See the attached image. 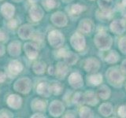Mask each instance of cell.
Returning a JSON list of instances; mask_svg holds the SVG:
<instances>
[{"mask_svg":"<svg viewBox=\"0 0 126 118\" xmlns=\"http://www.w3.org/2000/svg\"><path fill=\"white\" fill-rule=\"evenodd\" d=\"M14 117L13 113H11L10 110L6 109H2L0 110V118H10Z\"/></svg>","mask_w":126,"mask_h":118,"instance_id":"obj_35","label":"cell"},{"mask_svg":"<svg viewBox=\"0 0 126 118\" xmlns=\"http://www.w3.org/2000/svg\"><path fill=\"white\" fill-rule=\"evenodd\" d=\"M13 2H21L22 0H12Z\"/></svg>","mask_w":126,"mask_h":118,"instance_id":"obj_46","label":"cell"},{"mask_svg":"<svg viewBox=\"0 0 126 118\" xmlns=\"http://www.w3.org/2000/svg\"><path fill=\"white\" fill-rule=\"evenodd\" d=\"M80 117H93V113L89 108L86 106H83L80 109Z\"/></svg>","mask_w":126,"mask_h":118,"instance_id":"obj_33","label":"cell"},{"mask_svg":"<svg viewBox=\"0 0 126 118\" xmlns=\"http://www.w3.org/2000/svg\"><path fill=\"white\" fill-rule=\"evenodd\" d=\"M69 85L73 88H80L83 86V79L80 73H73L68 79Z\"/></svg>","mask_w":126,"mask_h":118,"instance_id":"obj_14","label":"cell"},{"mask_svg":"<svg viewBox=\"0 0 126 118\" xmlns=\"http://www.w3.org/2000/svg\"><path fill=\"white\" fill-rule=\"evenodd\" d=\"M29 16L33 21L37 22L41 21L42 18L43 17L44 11H43V8L40 6L37 5V4H33L29 10Z\"/></svg>","mask_w":126,"mask_h":118,"instance_id":"obj_10","label":"cell"},{"mask_svg":"<svg viewBox=\"0 0 126 118\" xmlns=\"http://www.w3.org/2000/svg\"><path fill=\"white\" fill-rule=\"evenodd\" d=\"M100 63L96 58H89L85 61L84 63V69L88 73H95L99 69Z\"/></svg>","mask_w":126,"mask_h":118,"instance_id":"obj_12","label":"cell"},{"mask_svg":"<svg viewBox=\"0 0 126 118\" xmlns=\"http://www.w3.org/2000/svg\"><path fill=\"white\" fill-rule=\"evenodd\" d=\"M98 95L100 98L103 100L107 99L110 98V90L107 86L102 85L101 86V88H98Z\"/></svg>","mask_w":126,"mask_h":118,"instance_id":"obj_27","label":"cell"},{"mask_svg":"<svg viewBox=\"0 0 126 118\" xmlns=\"http://www.w3.org/2000/svg\"><path fill=\"white\" fill-rule=\"evenodd\" d=\"M94 43L96 45L97 48L101 50H106L110 48L113 40L110 35L101 31L94 35Z\"/></svg>","mask_w":126,"mask_h":118,"instance_id":"obj_1","label":"cell"},{"mask_svg":"<svg viewBox=\"0 0 126 118\" xmlns=\"http://www.w3.org/2000/svg\"><path fill=\"white\" fill-rule=\"evenodd\" d=\"M7 52L12 57L19 56L21 53V44L19 41L11 42L7 46Z\"/></svg>","mask_w":126,"mask_h":118,"instance_id":"obj_15","label":"cell"},{"mask_svg":"<svg viewBox=\"0 0 126 118\" xmlns=\"http://www.w3.org/2000/svg\"><path fill=\"white\" fill-rule=\"evenodd\" d=\"M36 92L39 95L42 97L48 98L51 94L50 92V84H48L46 82H41L37 85L36 88Z\"/></svg>","mask_w":126,"mask_h":118,"instance_id":"obj_19","label":"cell"},{"mask_svg":"<svg viewBox=\"0 0 126 118\" xmlns=\"http://www.w3.org/2000/svg\"><path fill=\"white\" fill-rule=\"evenodd\" d=\"M0 13L6 19H12L15 14V7L13 4L5 2L0 6Z\"/></svg>","mask_w":126,"mask_h":118,"instance_id":"obj_11","label":"cell"},{"mask_svg":"<svg viewBox=\"0 0 126 118\" xmlns=\"http://www.w3.org/2000/svg\"><path fill=\"white\" fill-rule=\"evenodd\" d=\"M6 103L8 106L14 109H18L22 105V98L18 94H12L8 96L6 99Z\"/></svg>","mask_w":126,"mask_h":118,"instance_id":"obj_13","label":"cell"},{"mask_svg":"<svg viewBox=\"0 0 126 118\" xmlns=\"http://www.w3.org/2000/svg\"><path fill=\"white\" fill-rule=\"evenodd\" d=\"M37 117H45L44 115H43V113H35L33 114L32 116H31V118H37Z\"/></svg>","mask_w":126,"mask_h":118,"instance_id":"obj_44","label":"cell"},{"mask_svg":"<svg viewBox=\"0 0 126 118\" xmlns=\"http://www.w3.org/2000/svg\"><path fill=\"white\" fill-rule=\"evenodd\" d=\"M70 44L74 50L77 51L83 50L86 45L84 35L79 32H75L70 38Z\"/></svg>","mask_w":126,"mask_h":118,"instance_id":"obj_5","label":"cell"},{"mask_svg":"<svg viewBox=\"0 0 126 118\" xmlns=\"http://www.w3.org/2000/svg\"><path fill=\"white\" fill-rule=\"evenodd\" d=\"M9 36H8V34L6 33V31H5L2 29H0V43L2 42H6Z\"/></svg>","mask_w":126,"mask_h":118,"instance_id":"obj_37","label":"cell"},{"mask_svg":"<svg viewBox=\"0 0 126 118\" xmlns=\"http://www.w3.org/2000/svg\"><path fill=\"white\" fill-rule=\"evenodd\" d=\"M63 58H64L65 62L68 65H73L76 64L78 61V56L75 53L71 52V51L66 52V54H65V56L63 57Z\"/></svg>","mask_w":126,"mask_h":118,"instance_id":"obj_23","label":"cell"},{"mask_svg":"<svg viewBox=\"0 0 126 118\" xmlns=\"http://www.w3.org/2000/svg\"><path fill=\"white\" fill-rule=\"evenodd\" d=\"M98 4L102 10H109L112 6L111 0H98Z\"/></svg>","mask_w":126,"mask_h":118,"instance_id":"obj_32","label":"cell"},{"mask_svg":"<svg viewBox=\"0 0 126 118\" xmlns=\"http://www.w3.org/2000/svg\"><path fill=\"white\" fill-rule=\"evenodd\" d=\"M6 79V75L5 74V73L0 72V84H1V83L5 82Z\"/></svg>","mask_w":126,"mask_h":118,"instance_id":"obj_42","label":"cell"},{"mask_svg":"<svg viewBox=\"0 0 126 118\" xmlns=\"http://www.w3.org/2000/svg\"><path fill=\"white\" fill-rule=\"evenodd\" d=\"M50 88L51 94H54L55 95H58V94H60L62 93L63 87L61 83L53 82L52 84H50Z\"/></svg>","mask_w":126,"mask_h":118,"instance_id":"obj_29","label":"cell"},{"mask_svg":"<svg viewBox=\"0 0 126 118\" xmlns=\"http://www.w3.org/2000/svg\"><path fill=\"white\" fill-rule=\"evenodd\" d=\"M119 49L122 53L126 54V37H123L120 39Z\"/></svg>","mask_w":126,"mask_h":118,"instance_id":"obj_36","label":"cell"},{"mask_svg":"<svg viewBox=\"0 0 126 118\" xmlns=\"http://www.w3.org/2000/svg\"><path fill=\"white\" fill-rule=\"evenodd\" d=\"M50 21L54 25L58 27H65L68 23V19L65 14L58 11L54 13L50 17Z\"/></svg>","mask_w":126,"mask_h":118,"instance_id":"obj_8","label":"cell"},{"mask_svg":"<svg viewBox=\"0 0 126 118\" xmlns=\"http://www.w3.org/2000/svg\"><path fill=\"white\" fill-rule=\"evenodd\" d=\"M88 82L90 84L94 85V86H98L102 82V76L101 74H93L92 76H88Z\"/></svg>","mask_w":126,"mask_h":118,"instance_id":"obj_28","label":"cell"},{"mask_svg":"<svg viewBox=\"0 0 126 118\" xmlns=\"http://www.w3.org/2000/svg\"><path fill=\"white\" fill-rule=\"evenodd\" d=\"M46 107H47L46 102L42 99H39V98H35L31 102V109L33 111H36V112L45 111Z\"/></svg>","mask_w":126,"mask_h":118,"instance_id":"obj_21","label":"cell"},{"mask_svg":"<svg viewBox=\"0 0 126 118\" xmlns=\"http://www.w3.org/2000/svg\"><path fill=\"white\" fill-rule=\"evenodd\" d=\"M84 10V6H83L80 4H73L71 6L69 9V13L71 15H79Z\"/></svg>","mask_w":126,"mask_h":118,"instance_id":"obj_30","label":"cell"},{"mask_svg":"<svg viewBox=\"0 0 126 118\" xmlns=\"http://www.w3.org/2000/svg\"><path fill=\"white\" fill-rule=\"evenodd\" d=\"M66 54V51L65 49H59L58 51H57V56L58 58H63L65 56V54Z\"/></svg>","mask_w":126,"mask_h":118,"instance_id":"obj_40","label":"cell"},{"mask_svg":"<svg viewBox=\"0 0 126 118\" xmlns=\"http://www.w3.org/2000/svg\"><path fill=\"white\" fill-rule=\"evenodd\" d=\"M46 70V64L43 61H36L32 65V71L36 75H42Z\"/></svg>","mask_w":126,"mask_h":118,"instance_id":"obj_25","label":"cell"},{"mask_svg":"<svg viewBox=\"0 0 126 118\" xmlns=\"http://www.w3.org/2000/svg\"><path fill=\"white\" fill-rule=\"evenodd\" d=\"M5 51H6V48L2 43H0V57L2 56V55L5 54Z\"/></svg>","mask_w":126,"mask_h":118,"instance_id":"obj_43","label":"cell"},{"mask_svg":"<svg viewBox=\"0 0 126 118\" xmlns=\"http://www.w3.org/2000/svg\"><path fill=\"white\" fill-rule=\"evenodd\" d=\"M79 30L81 33L88 34L92 30L93 24L92 21L89 19H83L82 21L79 23Z\"/></svg>","mask_w":126,"mask_h":118,"instance_id":"obj_20","label":"cell"},{"mask_svg":"<svg viewBox=\"0 0 126 118\" xmlns=\"http://www.w3.org/2000/svg\"><path fill=\"white\" fill-rule=\"evenodd\" d=\"M98 112L103 117H109L113 113V106L109 103H103L99 106Z\"/></svg>","mask_w":126,"mask_h":118,"instance_id":"obj_24","label":"cell"},{"mask_svg":"<svg viewBox=\"0 0 126 118\" xmlns=\"http://www.w3.org/2000/svg\"><path fill=\"white\" fill-rule=\"evenodd\" d=\"M73 102L74 104L78 105H80L85 103L84 94H82L81 92H77L76 94H74V95L73 97Z\"/></svg>","mask_w":126,"mask_h":118,"instance_id":"obj_31","label":"cell"},{"mask_svg":"<svg viewBox=\"0 0 126 118\" xmlns=\"http://www.w3.org/2000/svg\"><path fill=\"white\" fill-rule=\"evenodd\" d=\"M126 29L125 23L123 20H115L110 24V30L115 34H122Z\"/></svg>","mask_w":126,"mask_h":118,"instance_id":"obj_16","label":"cell"},{"mask_svg":"<svg viewBox=\"0 0 126 118\" xmlns=\"http://www.w3.org/2000/svg\"><path fill=\"white\" fill-rule=\"evenodd\" d=\"M69 69L68 65L65 62L59 61L56 65V70H55V75L58 79H64L66 75L68 74Z\"/></svg>","mask_w":126,"mask_h":118,"instance_id":"obj_18","label":"cell"},{"mask_svg":"<svg viewBox=\"0 0 126 118\" xmlns=\"http://www.w3.org/2000/svg\"><path fill=\"white\" fill-rule=\"evenodd\" d=\"M118 115L121 117H126V105H121L118 109Z\"/></svg>","mask_w":126,"mask_h":118,"instance_id":"obj_39","label":"cell"},{"mask_svg":"<svg viewBox=\"0 0 126 118\" xmlns=\"http://www.w3.org/2000/svg\"><path fill=\"white\" fill-rule=\"evenodd\" d=\"M0 1H2V0H0Z\"/></svg>","mask_w":126,"mask_h":118,"instance_id":"obj_49","label":"cell"},{"mask_svg":"<svg viewBox=\"0 0 126 118\" xmlns=\"http://www.w3.org/2000/svg\"><path fill=\"white\" fill-rule=\"evenodd\" d=\"M58 0H43V6L48 10H53L58 6Z\"/></svg>","mask_w":126,"mask_h":118,"instance_id":"obj_34","label":"cell"},{"mask_svg":"<svg viewBox=\"0 0 126 118\" xmlns=\"http://www.w3.org/2000/svg\"><path fill=\"white\" fill-rule=\"evenodd\" d=\"M55 73V71L54 69V67L53 66H50L48 68V74L49 75H53Z\"/></svg>","mask_w":126,"mask_h":118,"instance_id":"obj_45","label":"cell"},{"mask_svg":"<svg viewBox=\"0 0 126 118\" xmlns=\"http://www.w3.org/2000/svg\"><path fill=\"white\" fill-rule=\"evenodd\" d=\"M117 68H110L106 72V79L110 84L114 87H121L125 80V76Z\"/></svg>","mask_w":126,"mask_h":118,"instance_id":"obj_2","label":"cell"},{"mask_svg":"<svg viewBox=\"0 0 126 118\" xmlns=\"http://www.w3.org/2000/svg\"><path fill=\"white\" fill-rule=\"evenodd\" d=\"M24 50L26 56L30 60H34L39 55V50L37 45L34 43H25L24 45Z\"/></svg>","mask_w":126,"mask_h":118,"instance_id":"obj_7","label":"cell"},{"mask_svg":"<svg viewBox=\"0 0 126 118\" xmlns=\"http://www.w3.org/2000/svg\"><path fill=\"white\" fill-rule=\"evenodd\" d=\"M121 71L124 74H126V59L124 60L121 63Z\"/></svg>","mask_w":126,"mask_h":118,"instance_id":"obj_41","label":"cell"},{"mask_svg":"<svg viewBox=\"0 0 126 118\" xmlns=\"http://www.w3.org/2000/svg\"><path fill=\"white\" fill-rule=\"evenodd\" d=\"M8 70L13 76H17L23 70V65L17 60H12L8 65Z\"/></svg>","mask_w":126,"mask_h":118,"instance_id":"obj_17","label":"cell"},{"mask_svg":"<svg viewBox=\"0 0 126 118\" xmlns=\"http://www.w3.org/2000/svg\"><path fill=\"white\" fill-rule=\"evenodd\" d=\"M84 101L86 104H88L89 105H92V106L97 105L98 102L97 95L93 91H92V90H88V91L85 92Z\"/></svg>","mask_w":126,"mask_h":118,"instance_id":"obj_22","label":"cell"},{"mask_svg":"<svg viewBox=\"0 0 126 118\" xmlns=\"http://www.w3.org/2000/svg\"><path fill=\"white\" fill-rule=\"evenodd\" d=\"M14 89L23 94H29L32 89V80L28 77H21L14 83Z\"/></svg>","mask_w":126,"mask_h":118,"instance_id":"obj_4","label":"cell"},{"mask_svg":"<svg viewBox=\"0 0 126 118\" xmlns=\"http://www.w3.org/2000/svg\"><path fill=\"white\" fill-rule=\"evenodd\" d=\"M118 59H119V54H117L116 50L110 51L105 57V61L107 63H110V64L116 63L118 61Z\"/></svg>","mask_w":126,"mask_h":118,"instance_id":"obj_26","label":"cell"},{"mask_svg":"<svg viewBox=\"0 0 126 118\" xmlns=\"http://www.w3.org/2000/svg\"><path fill=\"white\" fill-rule=\"evenodd\" d=\"M7 25L11 29H16V28H17V20L10 19V21H8V23H7Z\"/></svg>","mask_w":126,"mask_h":118,"instance_id":"obj_38","label":"cell"},{"mask_svg":"<svg viewBox=\"0 0 126 118\" xmlns=\"http://www.w3.org/2000/svg\"><path fill=\"white\" fill-rule=\"evenodd\" d=\"M65 110V106L62 102L54 100L50 103L49 106V113L54 117H60Z\"/></svg>","mask_w":126,"mask_h":118,"instance_id":"obj_6","label":"cell"},{"mask_svg":"<svg viewBox=\"0 0 126 118\" xmlns=\"http://www.w3.org/2000/svg\"><path fill=\"white\" fill-rule=\"evenodd\" d=\"M125 89H126V84H125Z\"/></svg>","mask_w":126,"mask_h":118,"instance_id":"obj_48","label":"cell"},{"mask_svg":"<svg viewBox=\"0 0 126 118\" xmlns=\"http://www.w3.org/2000/svg\"><path fill=\"white\" fill-rule=\"evenodd\" d=\"M34 29L32 25L29 24H25L23 25L19 28L18 29V36L20 39H23V40H27V39H30L34 34Z\"/></svg>","mask_w":126,"mask_h":118,"instance_id":"obj_9","label":"cell"},{"mask_svg":"<svg viewBox=\"0 0 126 118\" xmlns=\"http://www.w3.org/2000/svg\"><path fill=\"white\" fill-rule=\"evenodd\" d=\"M122 3H123V5L126 7V0H123V1H122Z\"/></svg>","mask_w":126,"mask_h":118,"instance_id":"obj_47","label":"cell"},{"mask_svg":"<svg viewBox=\"0 0 126 118\" xmlns=\"http://www.w3.org/2000/svg\"><path fill=\"white\" fill-rule=\"evenodd\" d=\"M47 39H48L49 44L54 48H61L65 42L64 35L58 30H53L50 31Z\"/></svg>","mask_w":126,"mask_h":118,"instance_id":"obj_3","label":"cell"}]
</instances>
